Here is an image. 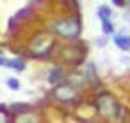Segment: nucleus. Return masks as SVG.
<instances>
[{
  "mask_svg": "<svg viewBox=\"0 0 130 123\" xmlns=\"http://www.w3.org/2000/svg\"><path fill=\"white\" fill-rule=\"evenodd\" d=\"M113 4H115V6H119V8H124V6H126V2H124V0H115Z\"/></svg>",
  "mask_w": 130,
  "mask_h": 123,
  "instance_id": "nucleus-10",
  "label": "nucleus"
},
{
  "mask_svg": "<svg viewBox=\"0 0 130 123\" xmlns=\"http://www.w3.org/2000/svg\"><path fill=\"white\" fill-rule=\"evenodd\" d=\"M6 85H8V87H10L12 90H19L21 83H19V79H13V77H10L8 81H6Z\"/></svg>",
  "mask_w": 130,
  "mask_h": 123,
  "instance_id": "nucleus-8",
  "label": "nucleus"
},
{
  "mask_svg": "<svg viewBox=\"0 0 130 123\" xmlns=\"http://www.w3.org/2000/svg\"><path fill=\"white\" fill-rule=\"evenodd\" d=\"M17 123H37V119L32 117L31 114H25V115H21V117H17Z\"/></svg>",
  "mask_w": 130,
  "mask_h": 123,
  "instance_id": "nucleus-9",
  "label": "nucleus"
},
{
  "mask_svg": "<svg viewBox=\"0 0 130 123\" xmlns=\"http://www.w3.org/2000/svg\"><path fill=\"white\" fill-rule=\"evenodd\" d=\"M98 16H100V21H102V31L103 35H113V21H111V8L105 4H102L98 8Z\"/></svg>",
  "mask_w": 130,
  "mask_h": 123,
  "instance_id": "nucleus-2",
  "label": "nucleus"
},
{
  "mask_svg": "<svg viewBox=\"0 0 130 123\" xmlns=\"http://www.w3.org/2000/svg\"><path fill=\"white\" fill-rule=\"evenodd\" d=\"M56 98L61 100V102H71V100L77 98V89L69 83H63L56 89Z\"/></svg>",
  "mask_w": 130,
  "mask_h": 123,
  "instance_id": "nucleus-4",
  "label": "nucleus"
},
{
  "mask_svg": "<svg viewBox=\"0 0 130 123\" xmlns=\"http://www.w3.org/2000/svg\"><path fill=\"white\" fill-rule=\"evenodd\" d=\"M98 108L103 115H115L117 114V102L113 100V96L109 94H100L98 96Z\"/></svg>",
  "mask_w": 130,
  "mask_h": 123,
  "instance_id": "nucleus-3",
  "label": "nucleus"
},
{
  "mask_svg": "<svg viewBox=\"0 0 130 123\" xmlns=\"http://www.w3.org/2000/svg\"><path fill=\"white\" fill-rule=\"evenodd\" d=\"M115 46H117L119 50H122V52H130V35L128 33H119L115 35Z\"/></svg>",
  "mask_w": 130,
  "mask_h": 123,
  "instance_id": "nucleus-6",
  "label": "nucleus"
},
{
  "mask_svg": "<svg viewBox=\"0 0 130 123\" xmlns=\"http://www.w3.org/2000/svg\"><path fill=\"white\" fill-rule=\"evenodd\" d=\"M61 81H63V71H61V67H52L48 73V83L50 85H61Z\"/></svg>",
  "mask_w": 130,
  "mask_h": 123,
  "instance_id": "nucleus-7",
  "label": "nucleus"
},
{
  "mask_svg": "<svg viewBox=\"0 0 130 123\" xmlns=\"http://www.w3.org/2000/svg\"><path fill=\"white\" fill-rule=\"evenodd\" d=\"M54 31L57 35H61V37H65V39H75L80 33V25L73 19H61L54 25Z\"/></svg>",
  "mask_w": 130,
  "mask_h": 123,
  "instance_id": "nucleus-1",
  "label": "nucleus"
},
{
  "mask_svg": "<svg viewBox=\"0 0 130 123\" xmlns=\"http://www.w3.org/2000/svg\"><path fill=\"white\" fill-rule=\"evenodd\" d=\"M0 66L10 67V69H15V71H23L25 69V61L15 58V60H8L6 56H0Z\"/></svg>",
  "mask_w": 130,
  "mask_h": 123,
  "instance_id": "nucleus-5",
  "label": "nucleus"
}]
</instances>
